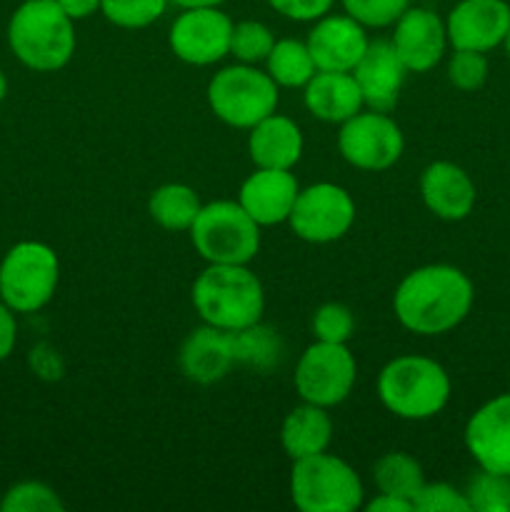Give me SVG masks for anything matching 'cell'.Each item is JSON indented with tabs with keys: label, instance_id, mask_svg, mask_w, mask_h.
I'll return each instance as SVG.
<instances>
[{
	"label": "cell",
	"instance_id": "obj_1",
	"mask_svg": "<svg viewBox=\"0 0 510 512\" xmlns=\"http://www.w3.org/2000/svg\"><path fill=\"white\" fill-rule=\"evenodd\" d=\"M475 288L455 265L433 263L415 268L398 283L393 313L405 330L435 338L458 328L470 315Z\"/></svg>",
	"mask_w": 510,
	"mask_h": 512
},
{
	"label": "cell",
	"instance_id": "obj_2",
	"mask_svg": "<svg viewBox=\"0 0 510 512\" xmlns=\"http://www.w3.org/2000/svg\"><path fill=\"white\" fill-rule=\"evenodd\" d=\"M10 53L35 73H58L75 55V20L58 0H23L8 20Z\"/></svg>",
	"mask_w": 510,
	"mask_h": 512
},
{
	"label": "cell",
	"instance_id": "obj_3",
	"mask_svg": "<svg viewBox=\"0 0 510 512\" xmlns=\"http://www.w3.org/2000/svg\"><path fill=\"white\" fill-rule=\"evenodd\" d=\"M193 308L205 325L243 330L258 323L265 310V290L248 265H213L195 278Z\"/></svg>",
	"mask_w": 510,
	"mask_h": 512
},
{
	"label": "cell",
	"instance_id": "obj_4",
	"mask_svg": "<svg viewBox=\"0 0 510 512\" xmlns=\"http://www.w3.org/2000/svg\"><path fill=\"white\" fill-rule=\"evenodd\" d=\"M378 398L388 413L403 420H430L448 405L453 385L438 360L425 355H398L378 375Z\"/></svg>",
	"mask_w": 510,
	"mask_h": 512
},
{
	"label": "cell",
	"instance_id": "obj_5",
	"mask_svg": "<svg viewBox=\"0 0 510 512\" xmlns=\"http://www.w3.org/2000/svg\"><path fill=\"white\" fill-rule=\"evenodd\" d=\"M290 498L303 512H353L363 508L365 490L360 475L328 450L293 460Z\"/></svg>",
	"mask_w": 510,
	"mask_h": 512
},
{
	"label": "cell",
	"instance_id": "obj_6",
	"mask_svg": "<svg viewBox=\"0 0 510 512\" xmlns=\"http://www.w3.org/2000/svg\"><path fill=\"white\" fill-rule=\"evenodd\" d=\"M280 88L268 70L235 63L220 68L208 83V105L215 118L238 130H250L278 110Z\"/></svg>",
	"mask_w": 510,
	"mask_h": 512
},
{
	"label": "cell",
	"instance_id": "obj_7",
	"mask_svg": "<svg viewBox=\"0 0 510 512\" xmlns=\"http://www.w3.org/2000/svg\"><path fill=\"white\" fill-rule=\"evenodd\" d=\"M188 233L200 258L213 265H248L260 250V225L238 200L203 205Z\"/></svg>",
	"mask_w": 510,
	"mask_h": 512
},
{
	"label": "cell",
	"instance_id": "obj_8",
	"mask_svg": "<svg viewBox=\"0 0 510 512\" xmlns=\"http://www.w3.org/2000/svg\"><path fill=\"white\" fill-rule=\"evenodd\" d=\"M60 283V260L40 240H20L0 260V300L15 313H38L53 300Z\"/></svg>",
	"mask_w": 510,
	"mask_h": 512
},
{
	"label": "cell",
	"instance_id": "obj_9",
	"mask_svg": "<svg viewBox=\"0 0 510 512\" xmlns=\"http://www.w3.org/2000/svg\"><path fill=\"white\" fill-rule=\"evenodd\" d=\"M358 380V363L343 343H320L303 350L295 365L293 385L303 403L335 408L350 398Z\"/></svg>",
	"mask_w": 510,
	"mask_h": 512
},
{
	"label": "cell",
	"instance_id": "obj_10",
	"mask_svg": "<svg viewBox=\"0 0 510 512\" xmlns=\"http://www.w3.org/2000/svg\"><path fill=\"white\" fill-rule=\"evenodd\" d=\"M405 148L400 125L380 110H360L350 120L340 123L338 150L353 168L365 173H380L393 168Z\"/></svg>",
	"mask_w": 510,
	"mask_h": 512
},
{
	"label": "cell",
	"instance_id": "obj_11",
	"mask_svg": "<svg viewBox=\"0 0 510 512\" xmlns=\"http://www.w3.org/2000/svg\"><path fill=\"white\" fill-rule=\"evenodd\" d=\"M288 223L305 243H335L353 228L355 200L343 185L313 183L300 188Z\"/></svg>",
	"mask_w": 510,
	"mask_h": 512
},
{
	"label": "cell",
	"instance_id": "obj_12",
	"mask_svg": "<svg viewBox=\"0 0 510 512\" xmlns=\"http://www.w3.org/2000/svg\"><path fill=\"white\" fill-rule=\"evenodd\" d=\"M233 20L220 5H200V8H183V13L173 20L168 33V45L175 58L188 65H215L230 55V35Z\"/></svg>",
	"mask_w": 510,
	"mask_h": 512
},
{
	"label": "cell",
	"instance_id": "obj_13",
	"mask_svg": "<svg viewBox=\"0 0 510 512\" xmlns=\"http://www.w3.org/2000/svg\"><path fill=\"white\" fill-rule=\"evenodd\" d=\"M390 43L408 73L433 70L443 60L445 48L450 45L445 20L435 10L423 8V5H408V10L395 20Z\"/></svg>",
	"mask_w": 510,
	"mask_h": 512
},
{
	"label": "cell",
	"instance_id": "obj_14",
	"mask_svg": "<svg viewBox=\"0 0 510 512\" xmlns=\"http://www.w3.org/2000/svg\"><path fill=\"white\" fill-rule=\"evenodd\" d=\"M510 28V5L505 0H460L445 18L453 50L490 53L503 45Z\"/></svg>",
	"mask_w": 510,
	"mask_h": 512
},
{
	"label": "cell",
	"instance_id": "obj_15",
	"mask_svg": "<svg viewBox=\"0 0 510 512\" xmlns=\"http://www.w3.org/2000/svg\"><path fill=\"white\" fill-rule=\"evenodd\" d=\"M465 448L478 468L510 478V393L495 395L470 415Z\"/></svg>",
	"mask_w": 510,
	"mask_h": 512
},
{
	"label": "cell",
	"instance_id": "obj_16",
	"mask_svg": "<svg viewBox=\"0 0 510 512\" xmlns=\"http://www.w3.org/2000/svg\"><path fill=\"white\" fill-rule=\"evenodd\" d=\"M308 48L315 68L328 73H353L370 40L363 25L350 15H323L308 33Z\"/></svg>",
	"mask_w": 510,
	"mask_h": 512
},
{
	"label": "cell",
	"instance_id": "obj_17",
	"mask_svg": "<svg viewBox=\"0 0 510 512\" xmlns=\"http://www.w3.org/2000/svg\"><path fill=\"white\" fill-rule=\"evenodd\" d=\"M298 193L300 185L290 170L255 168V173L240 185L238 203L260 228H265V225L288 223Z\"/></svg>",
	"mask_w": 510,
	"mask_h": 512
},
{
	"label": "cell",
	"instance_id": "obj_18",
	"mask_svg": "<svg viewBox=\"0 0 510 512\" xmlns=\"http://www.w3.org/2000/svg\"><path fill=\"white\" fill-rule=\"evenodd\" d=\"M358 88L363 93L365 108L390 113L398 105L400 90H403L408 68L395 53L390 40H370L368 50L363 53L360 63L353 70Z\"/></svg>",
	"mask_w": 510,
	"mask_h": 512
},
{
	"label": "cell",
	"instance_id": "obj_19",
	"mask_svg": "<svg viewBox=\"0 0 510 512\" xmlns=\"http://www.w3.org/2000/svg\"><path fill=\"white\" fill-rule=\"evenodd\" d=\"M420 195L435 218L458 223L465 220L475 208V183L460 165L450 160H435L420 175Z\"/></svg>",
	"mask_w": 510,
	"mask_h": 512
},
{
	"label": "cell",
	"instance_id": "obj_20",
	"mask_svg": "<svg viewBox=\"0 0 510 512\" xmlns=\"http://www.w3.org/2000/svg\"><path fill=\"white\" fill-rule=\"evenodd\" d=\"M178 363L185 378L193 383H218L235 365L233 333L203 323L183 340Z\"/></svg>",
	"mask_w": 510,
	"mask_h": 512
},
{
	"label": "cell",
	"instance_id": "obj_21",
	"mask_svg": "<svg viewBox=\"0 0 510 512\" xmlns=\"http://www.w3.org/2000/svg\"><path fill=\"white\" fill-rule=\"evenodd\" d=\"M305 140L300 125L288 115L273 113L250 128L248 153L255 168L293 170L303 158Z\"/></svg>",
	"mask_w": 510,
	"mask_h": 512
},
{
	"label": "cell",
	"instance_id": "obj_22",
	"mask_svg": "<svg viewBox=\"0 0 510 512\" xmlns=\"http://www.w3.org/2000/svg\"><path fill=\"white\" fill-rule=\"evenodd\" d=\"M305 108L323 123H345L365 108L363 93L353 73L318 70L303 88Z\"/></svg>",
	"mask_w": 510,
	"mask_h": 512
},
{
	"label": "cell",
	"instance_id": "obj_23",
	"mask_svg": "<svg viewBox=\"0 0 510 512\" xmlns=\"http://www.w3.org/2000/svg\"><path fill=\"white\" fill-rule=\"evenodd\" d=\"M333 440V418L328 408L303 403L285 415L280 425V445L290 460L325 453Z\"/></svg>",
	"mask_w": 510,
	"mask_h": 512
},
{
	"label": "cell",
	"instance_id": "obj_24",
	"mask_svg": "<svg viewBox=\"0 0 510 512\" xmlns=\"http://www.w3.org/2000/svg\"><path fill=\"white\" fill-rule=\"evenodd\" d=\"M198 193L185 183H165L153 190L148 200V213L155 223L170 233H183L190 230L195 215L200 213Z\"/></svg>",
	"mask_w": 510,
	"mask_h": 512
},
{
	"label": "cell",
	"instance_id": "obj_25",
	"mask_svg": "<svg viewBox=\"0 0 510 512\" xmlns=\"http://www.w3.org/2000/svg\"><path fill=\"white\" fill-rule=\"evenodd\" d=\"M265 70L278 83V88H305L308 80L318 73L308 43L295 38L275 40L273 50L265 58Z\"/></svg>",
	"mask_w": 510,
	"mask_h": 512
},
{
	"label": "cell",
	"instance_id": "obj_26",
	"mask_svg": "<svg viewBox=\"0 0 510 512\" xmlns=\"http://www.w3.org/2000/svg\"><path fill=\"white\" fill-rule=\"evenodd\" d=\"M233 348L235 363L248 365V368L258 370V373H270L273 368H278L285 355V345L278 330L263 325L260 320L248 325V328L235 330Z\"/></svg>",
	"mask_w": 510,
	"mask_h": 512
},
{
	"label": "cell",
	"instance_id": "obj_27",
	"mask_svg": "<svg viewBox=\"0 0 510 512\" xmlns=\"http://www.w3.org/2000/svg\"><path fill=\"white\" fill-rule=\"evenodd\" d=\"M373 483L378 488V493L395 495V498H403L413 503L418 490L423 488L425 475L413 455L393 450V453H385L375 460Z\"/></svg>",
	"mask_w": 510,
	"mask_h": 512
},
{
	"label": "cell",
	"instance_id": "obj_28",
	"mask_svg": "<svg viewBox=\"0 0 510 512\" xmlns=\"http://www.w3.org/2000/svg\"><path fill=\"white\" fill-rule=\"evenodd\" d=\"M275 45L273 30L260 20H240L233 25V35H230V55L238 63L258 65L265 63Z\"/></svg>",
	"mask_w": 510,
	"mask_h": 512
},
{
	"label": "cell",
	"instance_id": "obj_29",
	"mask_svg": "<svg viewBox=\"0 0 510 512\" xmlns=\"http://www.w3.org/2000/svg\"><path fill=\"white\" fill-rule=\"evenodd\" d=\"M65 503L50 485L40 480H23L5 490L0 512H63Z\"/></svg>",
	"mask_w": 510,
	"mask_h": 512
},
{
	"label": "cell",
	"instance_id": "obj_30",
	"mask_svg": "<svg viewBox=\"0 0 510 512\" xmlns=\"http://www.w3.org/2000/svg\"><path fill=\"white\" fill-rule=\"evenodd\" d=\"M470 512H510V478L480 468L465 488Z\"/></svg>",
	"mask_w": 510,
	"mask_h": 512
},
{
	"label": "cell",
	"instance_id": "obj_31",
	"mask_svg": "<svg viewBox=\"0 0 510 512\" xmlns=\"http://www.w3.org/2000/svg\"><path fill=\"white\" fill-rule=\"evenodd\" d=\"M170 0H103L100 13L108 23L123 30H140L163 18Z\"/></svg>",
	"mask_w": 510,
	"mask_h": 512
},
{
	"label": "cell",
	"instance_id": "obj_32",
	"mask_svg": "<svg viewBox=\"0 0 510 512\" xmlns=\"http://www.w3.org/2000/svg\"><path fill=\"white\" fill-rule=\"evenodd\" d=\"M355 333L353 310L343 303H325L313 313V335L320 343H343Z\"/></svg>",
	"mask_w": 510,
	"mask_h": 512
},
{
	"label": "cell",
	"instance_id": "obj_33",
	"mask_svg": "<svg viewBox=\"0 0 510 512\" xmlns=\"http://www.w3.org/2000/svg\"><path fill=\"white\" fill-rule=\"evenodd\" d=\"M340 5L363 28H390L408 10L410 0H340Z\"/></svg>",
	"mask_w": 510,
	"mask_h": 512
},
{
	"label": "cell",
	"instance_id": "obj_34",
	"mask_svg": "<svg viewBox=\"0 0 510 512\" xmlns=\"http://www.w3.org/2000/svg\"><path fill=\"white\" fill-rule=\"evenodd\" d=\"M488 58L475 50H455L448 60V80L463 93H475L488 80Z\"/></svg>",
	"mask_w": 510,
	"mask_h": 512
},
{
	"label": "cell",
	"instance_id": "obj_35",
	"mask_svg": "<svg viewBox=\"0 0 510 512\" xmlns=\"http://www.w3.org/2000/svg\"><path fill=\"white\" fill-rule=\"evenodd\" d=\"M415 512H470L463 490L448 483H423L413 498Z\"/></svg>",
	"mask_w": 510,
	"mask_h": 512
},
{
	"label": "cell",
	"instance_id": "obj_36",
	"mask_svg": "<svg viewBox=\"0 0 510 512\" xmlns=\"http://www.w3.org/2000/svg\"><path fill=\"white\" fill-rule=\"evenodd\" d=\"M335 0H268L270 8L295 23H315L330 13Z\"/></svg>",
	"mask_w": 510,
	"mask_h": 512
},
{
	"label": "cell",
	"instance_id": "obj_37",
	"mask_svg": "<svg viewBox=\"0 0 510 512\" xmlns=\"http://www.w3.org/2000/svg\"><path fill=\"white\" fill-rule=\"evenodd\" d=\"M30 365H33V373L38 375V378L55 380L63 375V363H60L58 353H55L50 345H38V348H33V353H30Z\"/></svg>",
	"mask_w": 510,
	"mask_h": 512
},
{
	"label": "cell",
	"instance_id": "obj_38",
	"mask_svg": "<svg viewBox=\"0 0 510 512\" xmlns=\"http://www.w3.org/2000/svg\"><path fill=\"white\" fill-rule=\"evenodd\" d=\"M15 310L0 300V363L13 355L15 343H18V320H15Z\"/></svg>",
	"mask_w": 510,
	"mask_h": 512
},
{
	"label": "cell",
	"instance_id": "obj_39",
	"mask_svg": "<svg viewBox=\"0 0 510 512\" xmlns=\"http://www.w3.org/2000/svg\"><path fill=\"white\" fill-rule=\"evenodd\" d=\"M363 508L368 512H415L410 500L395 498V495H385V493H378L370 503H363Z\"/></svg>",
	"mask_w": 510,
	"mask_h": 512
},
{
	"label": "cell",
	"instance_id": "obj_40",
	"mask_svg": "<svg viewBox=\"0 0 510 512\" xmlns=\"http://www.w3.org/2000/svg\"><path fill=\"white\" fill-rule=\"evenodd\" d=\"M100 3H103V0H58L60 8H63L73 20H85L93 13H100Z\"/></svg>",
	"mask_w": 510,
	"mask_h": 512
},
{
	"label": "cell",
	"instance_id": "obj_41",
	"mask_svg": "<svg viewBox=\"0 0 510 512\" xmlns=\"http://www.w3.org/2000/svg\"><path fill=\"white\" fill-rule=\"evenodd\" d=\"M170 3H175L180 10H183V8H200V5H223L225 0H170Z\"/></svg>",
	"mask_w": 510,
	"mask_h": 512
},
{
	"label": "cell",
	"instance_id": "obj_42",
	"mask_svg": "<svg viewBox=\"0 0 510 512\" xmlns=\"http://www.w3.org/2000/svg\"><path fill=\"white\" fill-rule=\"evenodd\" d=\"M5 95H8V78H5V73L0 70V103L5 100Z\"/></svg>",
	"mask_w": 510,
	"mask_h": 512
},
{
	"label": "cell",
	"instance_id": "obj_43",
	"mask_svg": "<svg viewBox=\"0 0 510 512\" xmlns=\"http://www.w3.org/2000/svg\"><path fill=\"white\" fill-rule=\"evenodd\" d=\"M503 48H505V53H508V58H510V28H508V33H505V40H503Z\"/></svg>",
	"mask_w": 510,
	"mask_h": 512
},
{
	"label": "cell",
	"instance_id": "obj_44",
	"mask_svg": "<svg viewBox=\"0 0 510 512\" xmlns=\"http://www.w3.org/2000/svg\"><path fill=\"white\" fill-rule=\"evenodd\" d=\"M410 3H425V0H410Z\"/></svg>",
	"mask_w": 510,
	"mask_h": 512
}]
</instances>
